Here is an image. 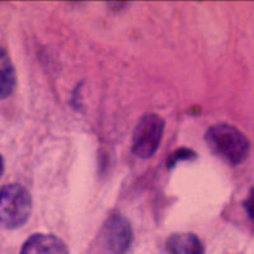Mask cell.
<instances>
[{
  "label": "cell",
  "instance_id": "277c9868",
  "mask_svg": "<svg viewBox=\"0 0 254 254\" xmlns=\"http://www.w3.org/2000/svg\"><path fill=\"white\" fill-rule=\"evenodd\" d=\"M133 235L130 222L120 214L110 216L103 226V244L108 254H126Z\"/></svg>",
  "mask_w": 254,
  "mask_h": 254
},
{
  "label": "cell",
  "instance_id": "3957f363",
  "mask_svg": "<svg viewBox=\"0 0 254 254\" xmlns=\"http://www.w3.org/2000/svg\"><path fill=\"white\" fill-rule=\"evenodd\" d=\"M164 120L155 113H146L136 125L132 135V151L142 159L151 158L158 150L163 133Z\"/></svg>",
  "mask_w": 254,
  "mask_h": 254
},
{
  "label": "cell",
  "instance_id": "6da1fadb",
  "mask_svg": "<svg viewBox=\"0 0 254 254\" xmlns=\"http://www.w3.org/2000/svg\"><path fill=\"white\" fill-rule=\"evenodd\" d=\"M205 139L211 151L230 165L244 162L251 149L247 136L235 126L228 124L211 126Z\"/></svg>",
  "mask_w": 254,
  "mask_h": 254
},
{
  "label": "cell",
  "instance_id": "9c48e42d",
  "mask_svg": "<svg viewBox=\"0 0 254 254\" xmlns=\"http://www.w3.org/2000/svg\"><path fill=\"white\" fill-rule=\"evenodd\" d=\"M244 207H246L249 217L254 221V186H252L251 190H249L248 196H247L246 201H244Z\"/></svg>",
  "mask_w": 254,
  "mask_h": 254
},
{
  "label": "cell",
  "instance_id": "8992f818",
  "mask_svg": "<svg viewBox=\"0 0 254 254\" xmlns=\"http://www.w3.org/2000/svg\"><path fill=\"white\" fill-rule=\"evenodd\" d=\"M168 254H205L198 237L192 233H177L167 240Z\"/></svg>",
  "mask_w": 254,
  "mask_h": 254
},
{
  "label": "cell",
  "instance_id": "52a82bcc",
  "mask_svg": "<svg viewBox=\"0 0 254 254\" xmlns=\"http://www.w3.org/2000/svg\"><path fill=\"white\" fill-rule=\"evenodd\" d=\"M15 87V70L5 50L0 47V99L12 94Z\"/></svg>",
  "mask_w": 254,
  "mask_h": 254
},
{
  "label": "cell",
  "instance_id": "7a4b0ae2",
  "mask_svg": "<svg viewBox=\"0 0 254 254\" xmlns=\"http://www.w3.org/2000/svg\"><path fill=\"white\" fill-rule=\"evenodd\" d=\"M32 198L22 185L10 183L0 190V224L6 229H18L28 221Z\"/></svg>",
  "mask_w": 254,
  "mask_h": 254
},
{
  "label": "cell",
  "instance_id": "5b68a950",
  "mask_svg": "<svg viewBox=\"0 0 254 254\" xmlns=\"http://www.w3.org/2000/svg\"><path fill=\"white\" fill-rule=\"evenodd\" d=\"M19 254H69L60 238L51 234H35L24 243Z\"/></svg>",
  "mask_w": 254,
  "mask_h": 254
},
{
  "label": "cell",
  "instance_id": "30bf717a",
  "mask_svg": "<svg viewBox=\"0 0 254 254\" xmlns=\"http://www.w3.org/2000/svg\"><path fill=\"white\" fill-rule=\"evenodd\" d=\"M3 172H4V160H3V156H1V154H0V177H1Z\"/></svg>",
  "mask_w": 254,
  "mask_h": 254
},
{
  "label": "cell",
  "instance_id": "ba28073f",
  "mask_svg": "<svg viewBox=\"0 0 254 254\" xmlns=\"http://www.w3.org/2000/svg\"><path fill=\"white\" fill-rule=\"evenodd\" d=\"M196 158V153L190 149H186L182 147L179 150L174 151L169 158H168V167H174L178 162H183V160H190V159Z\"/></svg>",
  "mask_w": 254,
  "mask_h": 254
}]
</instances>
